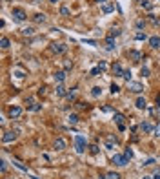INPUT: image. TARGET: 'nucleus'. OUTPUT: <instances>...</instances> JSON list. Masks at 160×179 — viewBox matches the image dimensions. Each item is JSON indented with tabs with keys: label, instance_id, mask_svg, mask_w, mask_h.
<instances>
[{
	"label": "nucleus",
	"instance_id": "obj_11",
	"mask_svg": "<svg viewBox=\"0 0 160 179\" xmlns=\"http://www.w3.org/2000/svg\"><path fill=\"white\" fill-rule=\"evenodd\" d=\"M17 135H18V133L13 132V130H11V132H6V133L2 135V143H11V141H15Z\"/></svg>",
	"mask_w": 160,
	"mask_h": 179
},
{
	"label": "nucleus",
	"instance_id": "obj_3",
	"mask_svg": "<svg viewBox=\"0 0 160 179\" xmlns=\"http://www.w3.org/2000/svg\"><path fill=\"white\" fill-rule=\"evenodd\" d=\"M111 163H115L116 166H126L127 163H129V159H127L124 154H115L113 159H111Z\"/></svg>",
	"mask_w": 160,
	"mask_h": 179
},
{
	"label": "nucleus",
	"instance_id": "obj_51",
	"mask_svg": "<svg viewBox=\"0 0 160 179\" xmlns=\"http://www.w3.org/2000/svg\"><path fill=\"white\" fill-rule=\"evenodd\" d=\"M9 179H15V177H9Z\"/></svg>",
	"mask_w": 160,
	"mask_h": 179
},
{
	"label": "nucleus",
	"instance_id": "obj_34",
	"mask_svg": "<svg viewBox=\"0 0 160 179\" xmlns=\"http://www.w3.org/2000/svg\"><path fill=\"white\" fill-rule=\"evenodd\" d=\"M27 110H29V112H40V110H42V104H33V106H29Z\"/></svg>",
	"mask_w": 160,
	"mask_h": 179
},
{
	"label": "nucleus",
	"instance_id": "obj_48",
	"mask_svg": "<svg viewBox=\"0 0 160 179\" xmlns=\"http://www.w3.org/2000/svg\"><path fill=\"white\" fill-rule=\"evenodd\" d=\"M29 2H31V4H40L42 0H29Z\"/></svg>",
	"mask_w": 160,
	"mask_h": 179
},
{
	"label": "nucleus",
	"instance_id": "obj_16",
	"mask_svg": "<svg viewBox=\"0 0 160 179\" xmlns=\"http://www.w3.org/2000/svg\"><path fill=\"white\" fill-rule=\"evenodd\" d=\"M102 11H104L105 15H109V13L115 11V6H113L111 2H105V4H102Z\"/></svg>",
	"mask_w": 160,
	"mask_h": 179
},
{
	"label": "nucleus",
	"instance_id": "obj_12",
	"mask_svg": "<svg viewBox=\"0 0 160 179\" xmlns=\"http://www.w3.org/2000/svg\"><path fill=\"white\" fill-rule=\"evenodd\" d=\"M66 146H67V143H66L64 137H57L55 139V150H66Z\"/></svg>",
	"mask_w": 160,
	"mask_h": 179
},
{
	"label": "nucleus",
	"instance_id": "obj_9",
	"mask_svg": "<svg viewBox=\"0 0 160 179\" xmlns=\"http://www.w3.org/2000/svg\"><path fill=\"white\" fill-rule=\"evenodd\" d=\"M127 57H129L133 62H140V60H142L140 51H136V49H129V51H127Z\"/></svg>",
	"mask_w": 160,
	"mask_h": 179
},
{
	"label": "nucleus",
	"instance_id": "obj_28",
	"mask_svg": "<svg viewBox=\"0 0 160 179\" xmlns=\"http://www.w3.org/2000/svg\"><path fill=\"white\" fill-rule=\"evenodd\" d=\"M66 97H69L71 101H75V97H77V88H71L69 91H67V95Z\"/></svg>",
	"mask_w": 160,
	"mask_h": 179
},
{
	"label": "nucleus",
	"instance_id": "obj_22",
	"mask_svg": "<svg viewBox=\"0 0 160 179\" xmlns=\"http://www.w3.org/2000/svg\"><path fill=\"white\" fill-rule=\"evenodd\" d=\"M22 35L24 37H33L35 35V28H24L22 29Z\"/></svg>",
	"mask_w": 160,
	"mask_h": 179
},
{
	"label": "nucleus",
	"instance_id": "obj_26",
	"mask_svg": "<svg viewBox=\"0 0 160 179\" xmlns=\"http://www.w3.org/2000/svg\"><path fill=\"white\" fill-rule=\"evenodd\" d=\"M91 95H93V97H100V95H102V88H100V86H95V88L91 90Z\"/></svg>",
	"mask_w": 160,
	"mask_h": 179
},
{
	"label": "nucleus",
	"instance_id": "obj_1",
	"mask_svg": "<svg viewBox=\"0 0 160 179\" xmlns=\"http://www.w3.org/2000/svg\"><path fill=\"white\" fill-rule=\"evenodd\" d=\"M11 17H13L15 22H24L27 15H26V11H24L22 7H13L11 9Z\"/></svg>",
	"mask_w": 160,
	"mask_h": 179
},
{
	"label": "nucleus",
	"instance_id": "obj_37",
	"mask_svg": "<svg viewBox=\"0 0 160 179\" xmlns=\"http://www.w3.org/2000/svg\"><path fill=\"white\" fill-rule=\"evenodd\" d=\"M118 91H120V88H118V86H116V84L113 82V84H111V93L115 95V93H118Z\"/></svg>",
	"mask_w": 160,
	"mask_h": 179
},
{
	"label": "nucleus",
	"instance_id": "obj_8",
	"mask_svg": "<svg viewBox=\"0 0 160 179\" xmlns=\"http://www.w3.org/2000/svg\"><path fill=\"white\" fill-rule=\"evenodd\" d=\"M127 90L133 91V93H140V91H144V86H142L140 82H133V80H129V82H127Z\"/></svg>",
	"mask_w": 160,
	"mask_h": 179
},
{
	"label": "nucleus",
	"instance_id": "obj_10",
	"mask_svg": "<svg viewBox=\"0 0 160 179\" xmlns=\"http://www.w3.org/2000/svg\"><path fill=\"white\" fill-rule=\"evenodd\" d=\"M140 130L144 133H151V132H155V126L149 122V121H144V122H140Z\"/></svg>",
	"mask_w": 160,
	"mask_h": 179
},
{
	"label": "nucleus",
	"instance_id": "obj_19",
	"mask_svg": "<svg viewBox=\"0 0 160 179\" xmlns=\"http://www.w3.org/2000/svg\"><path fill=\"white\" fill-rule=\"evenodd\" d=\"M140 6H142V7L146 9V11H149V13L153 11V4L149 2V0H140Z\"/></svg>",
	"mask_w": 160,
	"mask_h": 179
},
{
	"label": "nucleus",
	"instance_id": "obj_30",
	"mask_svg": "<svg viewBox=\"0 0 160 179\" xmlns=\"http://www.w3.org/2000/svg\"><path fill=\"white\" fill-rule=\"evenodd\" d=\"M0 170H2V175L7 172V161H4V159L0 161Z\"/></svg>",
	"mask_w": 160,
	"mask_h": 179
},
{
	"label": "nucleus",
	"instance_id": "obj_15",
	"mask_svg": "<svg viewBox=\"0 0 160 179\" xmlns=\"http://www.w3.org/2000/svg\"><path fill=\"white\" fill-rule=\"evenodd\" d=\"M149 46H151L153 49H158L160 48V37H149Z\"/></svg>",
	"mask_w": 160,
	"mask_h": 179
},
{
	"label": "nucleus",
	"instance_id": "obj_47",
	"mask_svg": "<svg viewBox=\"0 0 160 179\" xmlns=\"http://www.w3.org/2000/svg\"><path fill=\"white\" fill-rule=\"evenodd\" d=\"M95 2H97V4H105L108 0H95Z\"/></svg>",
	"mask_w": 160,
	"mask_h": 179
},
{
	"label": "nucleus",
	"instance_id": "obj_21",
	"mask_svg": "<svg viewBox=\"0 0 160 179\" xmlns=\"http://www.w3.org/2000/svg\"><path fill=\"white\" fill-rule=\"evenodd\" d=\"M104 179H120V174L118 172H108V174H104Z\"/></svg>",
	"mask_w": 160,
	"mask_h": 179
},
{
	"label": "nucleus",
	"instance_id": "obj_36",
	"mask_svg": "<svg viewBox=\"0 0 160 179\" xmlns=\"http://www.w3.org/2000/svg\"><path fill=\"white\" fill-rule=\"evenodd\" d=\"M13 165H15V166H18L20 170H24V172H27V168H26V166H24L22 163H20V161H13Z\"/></svg>",
	"mask_w": 160,
	"mask_h": 179
},
{
	"label": "nucleus",
	"instance_id": "obj_33",
	"mask_svg": "<svg viewBox=\"0 0 160 179\" xmlns=\"http://www.w3.org/2000/svg\"><path fill=\"white\" fill-rule=\"evenodd\" d=\"M89 152H91L93 155H97V154L100 152V148H98V146H97V144H91V146H89Z\"/></svg>",
	"mask_w": 160,
	"mask_h": 179
},
{
	"label": "nucleus",
	"instance_id": "obj_14",
	"mask_svg": "<svg viewBox=\"0 0 160 179\" xmlns=\"http://www.w3.org/2000/svg\"><path fill=\"white\" fill-rule=\"evenodd\" d=\"M115 48H116L115 38H113V37H108V38H105V49H108V51H113Z\"/></svg>",
	"mask_w": 160,
	"mask_h": 179
},
{
	"label": "nucleus",
	"instance_id": "obj_42",
	"mask_svg": "<svg viewBox=\"0 0 160 179\" xmlns=\"http://www.w3.org/2000/svg\"><path fill=\"white\" fill-rule=\"evenodd\" d=\"M26 104H27V108H29V106H33V104H35V99H33V97H29V99L26 101Z\"/></svg>",
	"mask_w": 160,
	"mask_h": 179
},
{
	"label": "nucleus",
	"instance_id": "obj_2",
	"mask_svg": "<svg viewBox=\"0 0 160 179\" xmlns=\"http://www.w3.org/2000/svg\"><path fill=\"white\" fill-rule=\"evenodd\" d=\"M75 150H77V154H84V150H86V137L84 135L75 137Z\"/></svg>",
	"mask_w": 160,
	"mask_h": 179
},
{
	"label": "nucleus",
	"instance_id": "obj_44",
	"mask_svg": "<svg viewBox=\"0 0 160 179\" xmlns=\"http://www.w3.org/2000/svg\"><path fill=\"white\" fill-rule=\"evenodd\" d=\"M102 112H105V113H109V112H113V108H109V106H102Z\"/></svg>",
	"mask_w": 160,
	"mask_h": 179
},
{
	"label": "nucleus",
	"instance_id": "obj_23",
	"mask_svg": "<svg viewBox=\"0 0 160 179\" xmlns=\"http://www.w3.org/2000/svg\"><path fill=\"white\" fill-rule=\"evenodd\" d=\"M33 20H35L37 24H40V22H46V15H44V13H37V15L33 17Z\"/></svg>",
	"mask_w": 160,
	"mask_h": 179
},
{
	"label": "nucleus",
	"instance_id": "obj_31",
	"mask_svg": "<svg viewBox=\"0 0 160 179\" xmlns=\"http://www.w3.org/2000/svg\"><path fill=\"white\" fill-rule=\"evenodd\" d=\"M0 44H2V48H4V49H7V48H9V38H7V37H2Z\"/></svg>",
	"mask_w": 160,
	"mask_h": 179
},
{
	"label": "nucleus",
	"instance_id": "obj_6",
	"mask_svg": "<svg viewBox=\"0 0 160 179\" xmlns=\"http://www.w3.org/2000/svg\"><path fill=\"white\" fill-rule=\"evenodd\" d=\"M113 119H115L116 124H118V130L124 132V130H126V124H124V119H126V117H124V115L118 113V112H115V113H113Z\"/></svg>",
	"mask_w": 160,
	"mask_h": 179
},
{
	"label": "nucleus",
	"instance_id": "obj_39",
	"mask_svg": "<svg viewBox=\"0 0 160 179\" xmlns=\"http://www.w3.org/2000/svg\"><path fill=\"white\" fill-rule=\"evenodd\" d=\"M153 135H156V137H160V122L155 126V132H153Z\"/></svg>",
	"mask_w": 160,
	"mask_h": 179
},
{
	"label": "nucleus",
	"instance_id": "obj_41",
	"mask_svg": "<svg viewBox=\"0 0 160 179\" xmlns=\"http://www.w3.org/2000/svg\"><path fill=\"white\" fill-rule=\"evenodd\" d=\"M135 26H136L138 29H142V28L146 26V22H144V20H136V24H135Z\"/></svg>",
	"mask_w": 160,
	"mask_h": 179
},
{
	"label": "nucleus",
	"instance_id": "obj_20",
	"mask_svg": "<svg viewBox=\"0 0 160 179\" xmlns=\"http://www.w3.org/2000/svg\"><path fill=\"white\" fill-rule=\"evenodd\" d=\"M55 91H57V95H58V97H66V95H67V91H66V88H64L62 84H58Z\"/></svg>",
	"mask_w": 160,
	"mask_h": 179
},
{
	"label": "nucleus",
	"instance_id": "obj_38",
	"mask_svg": "<svg viewBox=\"0 0 160 179\" xmlns=\"http://www.w3.org/2000/svg\"><path fill=\"white\" fill-rule=\"evenodd\" d=\"M124 155L127 157V159H131V157H133V150H131V148H127V150L124 152Z\"/></svg>",
	"mask_w": 160,
	"mask_h": 179
},
{
	"label": "nucleus",
	"instance_id": "obj_32",
	"mask_svg": "<svg viewBox=\"0 0 160 179\" xmlns=\"http://www.w3.org/2000/svg\"><path fill=\"white\" fill-rule=\"evenodd\" d=\"M122 77L127 80V82H129L131 80V70H124V73H122Z\"/></svg>",
	"mask_w": 160,
	"mask_h": 179
},
{
	"label": "nucleus",
	"instance_id": "obj_40",
	"mask_svg": "<svg viewBox=\"0 0 160 179\" xmlns=\"http://www.w3.org/2000/svg\"><path fill=\"white\" fill-rule=\"evenodd\" d=\"M60 15L67 17V15H69V9H67V7H60Z\"/></svg>",
	"mask_w": 160,
	"mask_h": 179
},
{
	"label": "nucleus",
	"instance_id": "obj_25",
	"mask_svg": "<svg viewBox=\"0 0 160 179\" xmlns=\"http://www.w3.org/2000/svg\"><path fill=\"white\" fill-rule=\"evenodd\" d=\"M67 122H69L71 126H75V124L78 122V115H77V113H71L69 117H67Z\"/></svg>",
	"mask_w": 160,
	"mask_h": 179
},
{
	"label": "nucleus",
	"instance_id": "obj_27",
	"mask_svg": "<svg viewBox=\"0 0 160 179\" xmlns=\"http://www.w3.org/2000/svg\"><path fill=\"white\" fill-rule=\"evenodd\" d=\"M102 71H104V70H102L100 66H97V68H93V70L89 71V75H91V77H97V75H98V73H102Z\"/></svg>",
	"mask_w": 160,
	"mask_h": 179
},
{
	"label": "nucleus",
	"instance_id": "obj_5",
	"mask_svg": "<svg viewBox=\"0 0 160 179\" xmlns=\"http://www.w3.org/2000/svg\"><path fill=\"white\" fill-rule=\"evenodd\" d=\"M7 115L11 119H20V117H22V108H20V106H11L7 110Z\"/></svg>",
	"mask_w": 160,
	"mask_h": 179
},
{
	"label": "nucleus",
	"instance_id": "obj_35",
	"mask_svg": "<svg viewBox=\"0 0 160 179\" xmlns=\"http://www.w3.org/2000/svg\"><path fill=\"white\" fill-rule=\"evenodd\" d=\"M135 38H136V40H146V38H147V35H146V33H142V31H138V33L135 35Z\"/></svg>",
	"mask_w": 160,
	"mask_h": 179
},
{
	"label": "nucleus",
	"instance_id": "obj_29",
	"mask_svg": "<svg viewBox=\"0 0 160 179\" xmlns=\"http://www.w3.org/2000/svg\"><path fill=\"white\" fill-rule=\"evenodd\" d=\"M120 33H122V31H120V29H118V28H116V29H115V28H113V29H111V33H109V35H108V37H113V38H116V37H118V35H120Z\"/></svg>",
	"mask_w": 160,
	"mask_h": 179
},
{
	"label": "nucleus",
	"instance_id": "obj_45",
	"mask_svg": "<svg viewBox=\"0 0 160 179\" xmlns=\"http://www.w3.org/2000/svg\"><path fill=\"white\" fill-rule=\"evenodd\" d=\"M153 163H155V159H146V161H144V165H146V166H149V165H153Z\"/></svg>",
	"mask_w": 160,
	"mask_h": 179
},
{
	"label": "nucleus",
	"instance_id": "obj_46",
	"mask_svg": "<svg viewBox=\"0 0 160 179\" xmlns=\"http://www.w3.org/2000/svg\"><path fill=\"white\" fill-rule=\"evenodd\" d=\"M153 179H160V170H158V172H156V174L153 175Z\"/></svg>",
	"mask_w": 160,
	"mask_h": 179
},
{
	"label": "nucleus",
	"instance_id": "obj_4",
	"mask_svg": "<svg viewBox=\"0 0 160 179\" xmlns=\"http://www.w3.org/2000/svg\"><path fill=\"white\" fill-rule=\"evenodd\" d=\"M51 51H53V53H57V55H62V53H66V51H67V46L66 44H60V42H58V44H57V42H53V44H51Z\"/></svg>",
	"mask_w": 160,
	"mask_h": 179
},
{
	"label": "nucleus",
	"instance_id": "obj_49",
	"mask_svg": "<svg viewBox=\"0 0 160 179\" xmlns=\"http://www.w3.org/2000/svg\"><path fill=\"white\" fill-rule=\"evenodd\" d=\"M49 2H53V4H57V2H60V0H49Z\"/></svg>",
	"mask_w": 160,
	"mask_h": 179
},
{
	"label": "nucleus",
	"instance_id": "obj_50",
	"mask_svg": "<svg viewBox=\"0 0 160 179\" xmlns=\"http://www.w3.org/2000/svg\"><path fill=\"white\" fill-rule=\"evenodd\" d=\"M142 179H153V177H149V175H144V177H142Z\"/></svg>",
	"mask_w": 160,
	"mask_h": 179
},
{
	"label": "nucleus",
	"instance_id": "obj_17",
	"mask_svg": "<svg viewBox=\"0 0 160 179\" xmlns=\"http://www.w3.org/2000/svg\"><path fill=\"white\" fill-rule=\"evenodd\" d=\"M135 106H136L138 110H146V108H147V102H146V99H144V97H138V99H136V102H135Z\"/></svg>",
	"mask_w": 160,
	"mask_h": 179
},
{
	"label": "nucleus",
	"instance_id": "obj_43",
	"mask_svg": "<svg viewBox=\"0 0 160 179\" xmlns=\"http://www.w3.org/2000/svg\"><path fill=\"white\" fill-rule=\"evenodd\" d=\"M142 75L144 77H149V68H142Z\"/></svg>",
	"mask_w": 160,
	"mask_h": 179
},
{
	"label": "nucleus",
	"instance_id": "obj_24",
	"mask_svg": "<svg viewBox=\"0 0 160 179\" xmlns=\"http://www.w3.org/2000/svg\"><path fill=\"white\" fill-rule=\"evenodd\" d=\"M147 20H149V22H151L153 26H158V24H160V18H158V17H155V15H151V13L147 15Z\"/></svg>",
	"mask_w": 160,
	"mask_h": 179
},
{
	"label": "nucleus",
	"instance_id": "obj_18",
	"mask_svg": "<svg viewBox=\"0 0 160 179\" xmlns=\"http://www.w3.org/2000/svg\"><path fill=\"white\" fill-rule=\"evenodd\" d=\"M53 77H55V80H57L58 84H62L64 80H66V71H57Z\"/></svg>",
	"mask_w": 160,
	"mask_h": 179
},
{
	"label": "nucleus",
	"instance_id": "obj_13",
	"mask_svg": "<svg viewBox=\"0 0 160 179\" xmlns=\"http://www.w3.org/2000/svg\"><path fill=\"white\" fill-rule=\"evenodd\" d=\"M111 71H113L115 77H122V73H124V70H122V66L118 64V62H115V64L111 66Z\"/></svg>",
	"mask_w": 160,
	"mask_h": 179
},
{
	"label": "nucleus",
	"instance_id": "obj_7",
	"mask_svg": "<svg viewBox=\"0 0 160 179\" xmlns=\"http://www.w3.org/2000/svg\"><path fill=\"white\" fill-rule=\"evenodd\" d=\"M115 144H118V137L113 135V133H109L108 137H105V148L111 150V148H115Z\"/></svg>",
	"mask_w": 160,
	"mask_h": 179
}]
</instances>
